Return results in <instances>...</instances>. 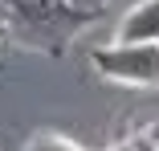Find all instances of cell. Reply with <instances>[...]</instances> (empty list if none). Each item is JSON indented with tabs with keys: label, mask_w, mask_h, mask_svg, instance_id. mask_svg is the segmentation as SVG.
Masks as SVG:
<instances>
[{
	"label": "cell",
	"mask_w": 159,
	"mask_h": 151,
	"mask_svg": "<svg viewBox=\"0 0 159 151\" xmlns=\"http://www.w3.org/2000/svg\"><path fill=\"white\" fill-rule=\"evenodd\" d=\"M126 151H155V135H147V139H135V143H126Z\"/></svg>",
	"instance_id": "5b68a950"
},
{
	"label": "cell",
	"mask_w": 159,
	"mask_h": 151,
	"mask_svg": "<svg viewBox=\"0 0 159 151\" xmlns=\"http://www.w3.org/2000/svg\"><path fill=\"white\" fill-rule=\"evenodd\" d=\"M29 151H78V147L66 143V139H57V135H41V139L29 143Z\"/></svg>",
	"instance_id": "277c9868"
},
{
	"label": "cell",
	"mask_w": 159,
	"mask_h": 151,
	"mask_svg": "<svg viewBox=\"0 0 159 151\" xmlns=\"http://www.w3.org/2000/svg\"><path fill=\"white\" fill-rule=\"evenodd\" d=\"M8 37V21H0V41H4Z\"/></svg>",
	"instance_id": "52a82bcc"
},
{
	"label": "cell",
	"mask_w": 159,
	"mask_h": 151,
	"mask_svg": "<svg viewBox=\"0 0 159 151\" xmlns=\"http://www.w3.org/2000/svg\"><path fill=\"white\" fill-rule=\"evenodd\" d=\"M155 151H159V131H155Z\"/></svg>",
	"instance_id": "ba28073f"
},
{
	"label": "cell",
	"mask_w": 159,
	"mask_h": 151,
	"mask_svg": "<svg viewBox=\"0 0 159 151\" xmlns=\"http://www.w3.org/2000/svg\"><path fill=\"white\" fill-rule=\"evenodd\" d=\"M94 70L110 82H131V86H155L159 82V41H110L90 53Z\"/></svg>",
	"instance_id": "6da1fadb"
},
{
	"label": "cell",
	"mask_w": 159,
	"mask_h": 151,
	"mask_svg": "<svg viewBox=\"0 0 159 151\" xmlns=\"http://www.w3.org/2000/svg\"><path fill=\"white\" fill-rule=\"evenodd\" d=\"M114 151H126V147H114Z\"/></svg>",
	"instance_id": "9c48e42d"
},
{
	"label": "cell",
	"mask_w": 159,
	"mask_h": 151,
	"mask_svg": "<svg viewBox=\"0 0 159 151\" xmlns=\"http://www.w3.org/2000/svg\"><path fill=\"white\" fill-rule=\"evenodd\" d=\"M118 41H159V0H143L122 16Z\"/></svg>",
	"instance_id": "3957f363"
},
{
	"label": "cell",
	"mask_w": 159,
	"mask_h": 151,
	"mask_svg": "<svg viewBox=\"0 0 159 151\" xmlns=\"http://www.w3.org/2000/svg\"><path fill=\"white\" fill-rule=\"evenodd\" d=\"M90 16H98V12H90V8H78L70 4V0H8V25L12 21H25V25H33V29H74Z\"/></svg>",
	"instance_id": "7a4b0ae2"
},
{
	"label": "cell",
	"mask_w": 159,
	"mask_h": 151,
	"mask_svg": "<svg viewBox=\"0 0 159 151\" xmlns=\"http://www.w3.org/2000/svg\"><path fill=\"white\" fill-rule=\"evenodd\" d=\"M70 4H78V8H90V12H98V8H102V0H70Z\"/></svg>",
	"instance_id": "8992f818"
}]
</instances>
